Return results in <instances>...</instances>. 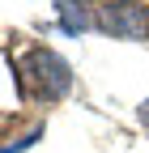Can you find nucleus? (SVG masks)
I'll use <instances>...</instances> for the list:
<instances>
[{"label": "nucleus", "instance_id": "2", "mask_svg": "<svg viewBox=\"0 0 149 153\" xmlns=\"http://www.w3.org/2000/svg\"><path fill=\"white\" fill-rule=\"evenodd\" d=\"M94 30L124 38V43H136V38H149V4L141 0H111L94 13Z\"/></svg>", "mask_w": 149, "mask_h": 153}, {"label": "nucleus", "instance_id": "3", "mask_svg": "<svg viewBox=\"0 0 149 153\" xmlns=\"http://www.w3.org/2000/svg\"><path fill=\"white\" fill-rule=\"evenodd\" d=\"M55 9H60V30H64V34H85V30H94V17L81 9V0H55Z\"/></svg>", "mask_w": 149, "mask_h": 153}, {"label": "nucleus", "instance_id": "1", "mask_svg": "<svg viewBox=\"0 0 149 153\" xmlns=\"http://www.w3.org/2000/svg\"><path fill=\"white\" fill-rule=\"evenodd\" d=\"M13 72H17V94L26 102H60L72 89V68L51 47H22Z\"/></svg>", "mask_w": 149, "mask_h": 153}, {"label": "nucleus", "instance_id": "4", "mask_svg": "<svg viewBox=\"0 0 149 153\" xmlns=\"http://www.w3.org/2000/svg\"><path fill=\"white\" fill-rule=\"evenodd\" d=\"M136 115H141V123H145V132H149V98L141 102V111H136Z\"/></svg>", "mask_w": 149, "mask_h": 153}, {"label": "nucleus", "instance_id": "5", "mask_svg": "<svg viewBox=\"0 0 149 153\" xmlns=\"http://www.w3.org/2000/svg\"><path fill=\"white\" fill-rule=\"evenodd\" d=\"M0 128H9V115H4V111H0ZM0 140H4V136H0Z\"/></svg>", "mask_w": 149, "mask_h": 153}]
</instances>
